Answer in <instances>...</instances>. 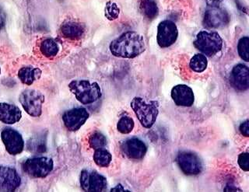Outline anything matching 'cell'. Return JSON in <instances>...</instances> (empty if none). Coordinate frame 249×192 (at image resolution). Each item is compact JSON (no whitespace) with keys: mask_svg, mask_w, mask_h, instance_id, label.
<instances>
[{"mask_svg":"<svg viewBox=\"0 0 249 192\" xmlns=\"http://www.w3.org/2000/svg\"><path fill=\"white\" fill-rule=\"evenodd\" d=\"M176 162L183 173L189 176L199 175L203 169L200 158L193 152H180L176 157Z\"/></svg>","mask_w":249,"mask_h":192,"instance_id":"7","label":"cell"},{"mask_svg":"<svg viewBox=\"0 0 249 192\" xmlns=\"http://www.w3.org/2000/svg\"><path fill=\"white\" fill-rule=\"evenodd\" d=\"M140 10L148 19L152 20L158 17L159 10L154 0H141Z\"/></svg>","mask_w":249,"mask_h":192,"instance_id":"21","label":"cell"},{"mask_svg":"<svg viewBox=\"0 0 249 192\" xmlns=\"http://www.w3.org/2000/svg\"><path fill=\"white\" fill-rule=\"evenodd\" d=\"M109 49L115 57L134 58L146 50V45L142 35L135 31H127L110 44Z\"/></svg>","mask_w":249,"mask_h":192,"instance_id":"1","label":"cell"},{"mask_svg":"<svg viewBox=\"0 0 249 192\" xmlns=\"http://www.w3.org/2000/svg\"><path fill=\"white\" fill-rule=\"evenodd\" d=\"M22 118L21 110L13 104L0 103V122L3 124H14Z\"/></svg>","mask_w":249,"mask_h":192,"instance_id":"17","label":"cell"},{"mask_svg":"<svg viewBox=\"0 0 249 192\" xmlns=\"http://www.w3.org/2000/svg\"><path fill=\"white\" fill-rule=\"evenodd\" d=\"M0 74H1V69H0Z\"/></svg>","mask_w":249,"mask_h":192,"instance_id":"34","label":"cell"},{"mask_svg":"<svg viewBox=\"0 0 249 192\" xmlns=\"http://www.w3.org/2000/svg\"><path fill=\"white\" fill-rule=\"evenodd\" d=\"M249 37H241L239 41H238V44H237V52H238V54H239V56L241 57V59H243V60L246 62L249 61Z\"/></svg>","mask_w":249,"mask_h":192,"instance_id":"27","label":"cell"},{"mask_svg":"<svg viewBox=\"0 0 249 192\" xmlns=\"http://www.w3.org/2000/svg\"><path fill=\"white\" fill-rule=\"evenodd\" d=\"M80 182L84 192H101L107 189V179L95 171L83 170L80 174Z\"/></svg>","mask_w":249,"mask_h":192,"instance_id":"8","label":"cell"},{"mask_svg":"<svg viewBox=\"0 0 249 192\" xmlns=\"http://www.w3.org/2000/svg\"><path fill=\"white\" fill-rule=\"evenodd\" d=\"M39 49L43 56L46 58H53L59 52V45L58 41L53 38L43 39L40 43Z\"/></svg>","mask_w":249,"mask_h":192,"instance_id":"20","label":"cell"},{"mask_svg":"<svg viewBox=\"0 0 249 192\" xmlns=\"http://www.w3.org/2000/svg\"><path fill=\"white\" fill-rule=\"evenodd\" d=\"M223 1L224 0H206V3L208 4L209 6H216Z\"/></svg>","mask_w":249,"mask_h":192,"instance_id":"31","label":"cell"},{"mask_svg":"<svg viewBox=\"0 0 249 192\" xmlns=\"http://www.w3.org/2000/svg\"><path fill=\"white\" fill-rule=\"evenodd\" d=\"M135 123L133 119L129 116H122L117 124V129L122 134H129L133 128H134Z\"/></svg>","mask_w":249,"mask_h":192,"instance_id":"25","label":"cell"},{"mask_svg":"<svg viewBox=\"0 0 249 192\" xmlns=\"http://www.w3.org/2000/svg\"><path fill=\"white\" fill-rule=\"evenodd\" d=\"M229 22V14L224 9L211 6L205 12L203 24L206 28H221L228 25Z\"/></svg>","mask_w":249,"mask_h":192,"instance_id":"10","label":"cell"},{"mask_svg":"<svg viewBox=\"0 0 249 192\" xmlns=\"http://www.w3.org/2000/svg\"><path fill=\"white\" fill-rule=\"evenodd\" d=\"M194 45L206 56H213L223 48V39L216 32L202 31L196 35Z\"/></svg>","mask_w":249,"mask_h":192,"instance_id":"4","label":"cell"},{"mask_svg":"<svg viewBox=\"0 0 249 192\" xmlns=\"http://www.w3.org/2000/svg\"><path fill=\"white\" fill-rule=\"evenodd\" d=\"M1 139L8 154L16 156L21 154L24 141L20 133L12 128H5L1 132Z\"/></svg>","mask_w":249,"mask_h":192,"instance_id":"12","label":"cell"},{"mask_svg":"<svg viewBox=\"0 0 249 192\" xmlns=\"http://www.w3.org/2000/svg\"><path fill=\"white\" fill-rule=\"evenodd\" d=\"M70 91L73 93L76 100L83 105L94 103L102 96L99 84L89 80H73L69 84Z\"/></svg>","mask_w":249,"mask_h":192,"instance_id":"3","label":"cell"},{"mask_svg":"<svg viewBox=\"0 0 249 192\" xmlns=\"http://www.w3.org/2000/svg\"><path fill=\"white\" fill-rule=\"evenodd\" d=\"M41 74L42 71L39 68H35L31 66H23L21 69H19L18 77L22 84L31 86L35 81L41 78Z\"/></svg>","mask_w":249,"mask_h":192,"instance_id":"19","label":"cell"},{"mask_svg":"<svg viewBox=\"0 0 249 192\" xmlns=\"http://www.w3.org/2000/svg\"><path fill=\"white\" fill-rule=\"evenodd\" d=\"M89 144L93 150L101 149L107 145V139L101 132H96L89 137Z\"/></svg>","mask_w":249,"mask_h":192,"instance_id":"26","label":"cell"},{"mask_svg":"<svg viewBox=\"0 0 249 192\" xmlns=\"http://www.w3.org/2000/svg\"><path fill=\"white\" fill-rule=\"evenodd\" d=\"M60 32L63 37L70 40L81 38L84 34V27L81 23L74 20H66L62 23Z\"/></svg>","mask_w":249,"mask_h":192,"instance_id":"18","label":"cell"},{"mask_svg":"<svg viewBox=\"0 0 249 192\" xmlns=\"http://www.w3.org/2000/svg\"><path fill=\"white\" fill-rule=\"evenodd\" d=\"M89 114L84 107H76L65 111L62 115V121L65 126L70 132L79 130L89 119Z\"/></svg>","mask_w":249,"mask_h":192,"instance_id":"11","label":"cell"},{"mask_svg":"<svg viewBox=\"0 0 249 192\" xmlns=\"http://www.w3.org/2000/svg\"><path fill=\"white\" fill-rule=\"evenodd\" d=\"M27 147L30 151L35 154H43L45 153L47 150L46 142L45 139L41 138L40 136L34 137L29 140L27 142Z\"/></svg>","mask_w":249,"mask_h":192,"instance_id":"24","label":"cell"},{"mask_svg":"<svg viewBox=\"0 0 249 192\" xmlns=\"http://www.w3.org/2000/svg\"><path fill=\"white\" fill-rule=\"evenodd\" d=\"M171 96L175 105L180 107H191L195 102L193 89L185 84L175 86L171 89Z\"/></svg>","mask_w":249,"mask_h":192,"instance_id":"16","label":"cell"},{"mask_svg":"<svg viewBox=\"0 0 249 192\" xmlns=\"http://www.w3.org/2000/svg\"><path fill=\"white\" fill-rule=\"evenodd\" d=\"M21 184L18 171L7 166L0 165V191L14 192Z\"/></svg>","mask_w":249,"mask_h":192,"instance_id":"13","label":"cell"},{"mask_svg":"<svg viewBox=\"0 0 249 192\" xmlns=\"http://www.w3.org/2000/svg\"><path fill=\"white\" fill-rule=\"evenodd\" d=\"M230 82L236 90L245 91L249 88V69L246 65L237 64L231 72Z\"/></svg>","mask_w":249,"mask_h":192,"instance_id":"14","label":"cell"},{"mask_svg":"<svg viewBox=\"0 0 249 192\" xmlns=\"http://www.w3.org/2000/svg\"><path fill=\"white\" fill-rule=\"evenodd\" d=\"M119 13H120V10L115 2H111V1L107 2L105 10V17L107 19L114 20V19H117L119 17Z\"/></svg>","mask_w":249,"mask_h":192,"instance_id":"28","label":"cell"},{"mask_svg":"<svg viewBox=\"0 0 249 192\" xmlns=\"http://www.w3.org/2000/svg\"><path fill=\"white\" fill-rule=\"evenodd\" d=\"M130 106L143 128H150L155 124L159 114L158 101H151L147 103L142 97H136L131 101Z\"/></svg>","mask_w":249,"mask_h":192,"instance_id":"2","label":"cell"},{"mask_svg":"<svg viewBox=\"0 0 249 192\" xmlns=\"http://www.w3.org/2000/svg\"><path fill=\"white\" fill-rule=\"evenodd\" d=\"M93 158L94 163L101 167H108L112 160L111 153L104 148L95 150Z\"/></svg>","mask_w":249,"mask_h":192,"instance_id":"22","label":"cell"},{"mask_svg":"<svg viewBox=\"0 0 249 192\" xmlns=\"http://www.w3.org/2000/svg\"><path fill=\"white\" fill-rule=\"evenodd\" d=\"M4 23H5V14L0 9V30L2 29V27H3Z\"/></svg>","mask_w":249,"mask_h":192,"instance_id":"32","label":"cell"},{"mask_svg":"<svg viewBox=\"0 0 249 192\" xmlns=\"http://www.w3.org/2000/svg\"><path fill=\"white\" fill-rule=\"evenodd\" d=\"M178 37V30L173 21L166 19L159 23L157 41L160 48L165 49L173 45L177 41Z\"/></svg>","mask_w":249,"mask_h":192,"instance_id":"9","label":"cell"},{"mask_svg":"<svg viewBox=\"0 0 249 192\" xmlns=\"http://www.w3.org/2000/svg\"><path fill=\"white\" fill-rule=\"evenodd\" d=\"M238 165L245 172L249 171V153H243L238 156Z\"/></svg>","mask_w":249,"mask_h":192,"instance_id":"29","label":"cell"},{"mask_svg":"<svg viewBox=\"0 0 249 192\" xmlns=\"http://www.w3.org/2000/svg\"><path fill=\"white\" fill-rule=\"evenodd\" d=\"M240 132L242 136L245 137H249V121L246 120L244 122L240 124L239 127Z\"/></svg>","mask_w":249,"mask_h":192,"instance_id":"30","label":"cell"},{"mask_svg":"<svg viewBox=\"0 0 249 192\" xmlns=\"http://www.w3.org/2000/svg\"><path fill=\"white\" fill-rule=\"evenodd\" d=\"M53 159L45 157L30 158L23 163V172L34 178H45L53 171Z\"/></svg>","mask_w":249,"mask_h":192,"instance_id":"6","label":"cell"},{"mask_svg":"<svg viewBox=\"0 0 249 192\" xmlns=\"http://www.w3.org/2000/svg\"><path fill=\"white\" fill-rule=\"evenodd\" d=\"M208 66V60L206 55L203 54H195L193 58H191L189 62V67L193 72H204Z\"/></svg>","mask_w":249,"mask_h":192,"instance_id":"23","label":"cell"},{"mask_svg":"<svg viewBox=\"0 0 249 192\" xmlns=\"http://www.w3.org/2000/svg\"><path fill=\"white\" fill-rule=\"evenodd\" d=\"M122 150L124 155L131 159H142L146 156L147 146L138 138L128 139L123 142Z\"/></svg>","mask_w":249,"mask_h":192,"instance_id":"15","label":"cell"},{"mask_svg":"<svg viewBox=\"0 0 249 192\" xmlns=\"http://www.w3.org/2000/svg\"><path fill=\"white\" fill-rule=\"evenodd\" d=\"M19 103L23 110L30 116L38 118L42 114V105L45 102V96L41 92L35 89H25L19 97Z\"/></svg>","mask_w":249,"mask_h":192,"instance_id":"5","label":"cell"},{"mask_svg":"<svg viewBox=\"0 0 249 192\" xmlns=\"http://www.w3.org/2000/svg\"><path fill=\"white\" fill-rule=\"evenodd\" d=\"M111 192H126V191H124L123 185H121V184H119L116 187L111 189Z\"/></svg>","mask_w":249,"mask_h":192,"instance_id":"33","label":"cell"}]
</instances>
